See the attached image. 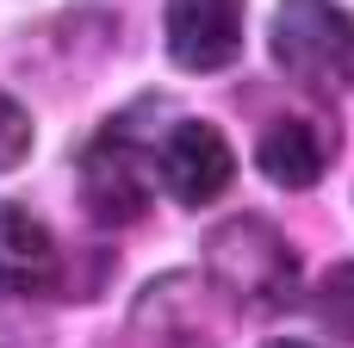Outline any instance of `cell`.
<instances>
[{"instance_id": "cell-1", "label": "cell", "mask_w": 354, "mask_h": 348, "mask_svg": "<svg viewBox=\"0 0 354 348\" xmlns=\"http://www.w3.org/2000/svg\"><path fill=\"white\" fill-rule=\"evenodd\" d=\"M205 268H212V280L243 311H280L299 293V255H292V243L268 218H255V212L224 218V224L205 230Z\"/></svg>"}, {"instance_id": "cell-2", "label": "cell", "mask_w": 354, "mask_h": 348, "mask_svg": "<svg viewBox=\"0 0 354 348\" xmlns=\"http://www.w3.org/2000/svg\"><path fill=\"white\" fill-rule=\"evenodd\" d=\"M268 44L292 81H305L317 93L354 87V12H342L336 0H280Z\"/></svg>"}, {"instance_id": "cell-3", "label": "cell", "mask_w": 354, "mask_h": 348, "mask_svg": "<svg viewBox=\"0 0 354 348\" xmlns=\"http://www.w3.org/2000/svg\"><path fill=\"white\" fill-rule=\"evenodd\" d=\"M156 199V162L137 149L124 125L100 131L81 156V205L93 224H137Z\"/></svg>"}, {"instance_id": "cell-4", "label": "cell", "mask_w": 354, "mask_h": 348, "mask_svg": "<svg viewBox=\"0 0 354 348\" xmlns=\"http://www.w3.org/2000/svg\"><path fill=\"white\" fill-rule=\"evenodd\" d=\"M230 174H236V156H230L224 131H212V125H199V118H180V125L162 137V149H156V181H162L168 199L187 205V212L212 205V199L230 187Z\"/></svg>"}, {"instance_id": "cell-5", "label": "cell", "mask_w": 354, "mask_h": 348, "mask_svg": "<svg viewBox=\"0 0 354 348\" xmlns=\"http://www.w3.org/2000/svg\"><path fill=\"white\" fill-rule=\"evenodd\" d=\"M168 56L187 75H218L243 56V0H168Z\"/></svg>"}, {"instance_id": "cell-6", "label": "cell", "mask_w": 354, "mask_h": 348, "mask_svg": "<svg viewBox=\"0 0 354 348\" xmlns=\"http://www.w3.org/2000/svg\"><path fill=\"white\" fill-rule=\"evenodd\" d=\"M62 286V249L50 224L25 205H0V293L12 299H44Z\"/></svg>"}, {"instance_id": "cell-7", "label": "cell", "mask_w": 354, "mask_h": 348, "mask_svg": "<svg viewBox=\"0 0 354 348\" xmlns=\"http://www.w3.org/2000/svg\"><path fill=\"white\" fill-rule=\"evenodd\" d=\"M330 156H336V131L324 118L286 112V118H274L255 137V162H261V174L274 187H317L324 168H330Z\"/></svg>"}, {"instance_id": "cell-8", "label": "cell", "mask_w": 354, "mask_h": 348, "mask_svg": "<svg viewBox=\"0 0 354 348\" xmlns=\"http://www.w3.org/2000/svg\"><path fill=\"white\" fill-rule=\"evenodd\" d=\"M311 311H317V324H324L330 336L354 342V262H336V268L317 280V293H311Z\"/></svg>"}, {"instance_id": "cell-9", "label": "cell", "mask_w": 354, "mask_h": 348, "mask_svg": "<svg viewBox=\"0 0 354 348\" xmlns=\"http://www.w3.org/2000/svg\"><path fill=\"white\" fill-rule=\"evenodd\" d=\"M25 156H31V112L0 87V174H6V168H19Z\"/></svg>"}, {"instance_id": "cell-10", "label": "cell", "mask_w": 354, "mask_h": 348, "mask_svg": "<svg viewBox=\"0 0 354 348\" xmlns=\"http://www.w3.org/2000/svg\"><path fill=\"white\" fill-rule=\"evenodd\" d=\"M261 348H305V342H261Z\"/></svg>"}]
</instances>
